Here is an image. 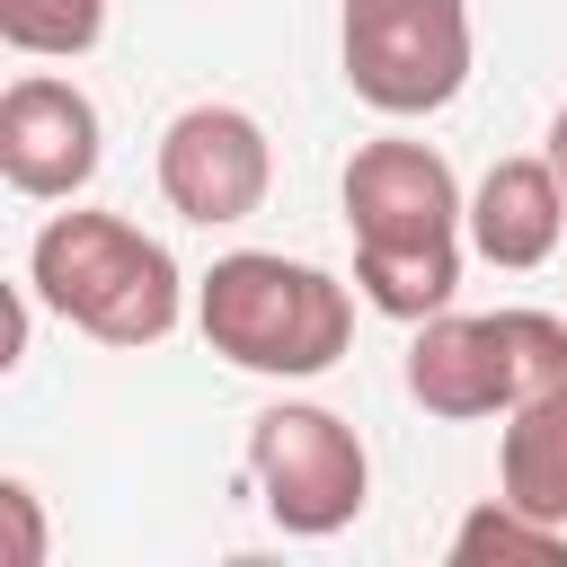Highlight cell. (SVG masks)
<instances>
[{
	"label": "cell",
	"instance_id": "cell-11",
	"mask_svg": "<svg viewBox=\"0 0 567 567\" xmlns=\"http://www.w3.org/2000/svg\"><path fill=\"white\" fill-rule=\"evenodd\" d=\"M558 558H567V523H549L514 496L470 505L452 532V567H558Z\"/></svg>",
	"mask_w": 567,
	"mask_h": 567
},
{
	"label": "cell",
	"instance_id": "cell-12",
	"mask_svg": "<svg viewBox=\"0 0 567 567\" xmlns=\"http://www.w3.org/2000/svg\"><path fill=\"white\" fill-rule=\"evenodd\" d=\"M106 35V0H0V44L35 62H71Z\"/></svg>",
	"mask_w": 567,
	"mask_h": 567
},
{
	"label": "cell",
	"instance_id": "cell-1",
	"mask_svg": "<svg viewBox=\"0 0 567 567\" xmlns=\"http://www.w3.org/2000/svg\"><path fill=\"white\" fill-rule=\"evenodd\" d=\"M346 230H354V292L381 319H434L461 292V177L425 142H363L346 159Z\"/></svg>",
	"mask_w": 567,
	"mask_h": 567
},
{
	"label": "cell",
	"instance_id": "cell-6",
	"mask_svg": "<svg viewBox=\"0 0 567 567\" xmlns=\"http://www.w3.org/2000/svg\"><path fill=\"white\" fill-rule=\"evenodd\" d=\"M248 478L275 514V532L292 540H328L363 514L372 496V452L363 434L337 416V408H310V399H275L257 425H248Z\"/></svg>",
	"mask_w": 567,
	"mask_h": 567
},
{
	"label": "cell",
	"instance_id": "cell-5",
	"mask_svg": "<svg viewBox=\"0 0 567 567\" xmlns=\"http://www.w3.org/2000/svg\"><path fill=\"white\" fill-rule=\"evenodd\" d=\"M337 62L372 115H443L470 89V0H346Z\"/></svg>",
	"mask_w": 567,
	"mask_h": 567
},
{
	"label": "cell",
	"instance_id": "cell-9",
	"mask_svg": "<svg viewBox=\"0 0 567 567\" xmlns=\"http://www.w3.org/2000/svg\"><path fill=\"white\" fill-rule=\"evenodd\" d=\"M567 239V186L549 168V151H523V159H496L470 195V248L505 275L523 266H549Z\"/></svg>",
	"mask_w": 567,
	"mask_h": 567
},
{
	"label": "cell",
	"instance_id": "cell-10",
	"mask_svg": "<svg viewBox=\"0 0 567 567\" xmlns=\"http://www.w3.org/2000/svg\"><path fill=\"white\" fill-rule=\"evenodd\" d=\"M496 496L567 523V381L523 399L505 416V443H496Z\"/></svg>",
	"mask_w": 567,
	"mask_h": 567
},
{
	"label": "cell",
	"instance_id": "cell-2",
	"mask_svg": "<svg viewBox=\"0 0 567 567\" xmlns=\"http://www.w3.org/2000/svg\"><path fill=\"white\" fill-rule=\"evenodd\" d=\"M195 328L221 363L266 372V381H310L354 346V292L328 266L275 257V248H230L195 284Z\"/></svg>",
	"mask_w": 567,
	"mask_h": 567
},
{
	"label": "cell",
	"instance_id": "cell-14",
	"mask_svg": "<svg viewBox=\"0 0 567 567\" xmlns=\"http://www.w3.org/2000/svg\"><path fill=\"white\" fill-rule=\"evenodd\" d=\"M549 168H558V186H567V106L549 115Z\"/></svg>",
	"mask_w": 567,
	"mask_h": 567
},
{
	"label": "cell",
	"instance_id": "cell-3",
	"mask_svg": "<svg viewBox=\"0 0 567 567\" xmlns=\"http://www.w3.org/2000/svg\"><path fill=\"white\" fill-rule=\"evenodd\" d=\"M27 284L53 319H71L97 346H159L186 310L177 257L124 213H53L27 248Z\"/></svg>",
	"mask_w": 567,
	"mask_h": 567
},
{
	"label": "cell",
	"instance_id": "cell-4",
	"mask_svg": "<svg viewBox=\"0 0 567 567\" xmlns=\"http://www.w3.org/2000/svg\"><path fill=\"white\" fill-rule=\"evenodd\" d=\"M567 381V319L558 310H434L408 346V399L425 416H514L523 399Z\"/></svg>",
	"mask_w": 567,
	"mask_h": 567
},
{
	"label": "cell",
	"instance_id": "cell-7",
	"mask_svg": "<svg viewBox=\"0 0 567 567\" xmlns=\"http://www.w3.org/2000/svg\"><path fill=\"white\" fill-rule=\"evenodd\" d=\"M275 186V142L248 106H186L159 133V195L195 230H230L266 204Z\"/></svg>",
	"mask_w": 567,
	"mask_h": 567
},
{
	"label": "cell",
	"instance_id": "cell-8",
	"mask_svg": "<svg viewBox=\"0 0 567 567\" xmlns=\"http://www.w3.org/2000/svg\"><path fill=\"white\" fill-rule=\"evenodd\" d=\"M106 159V124H97V97L80 80H53V71H18L0 89V177L35 204H71Z\"/></svg>",
	"mask_w": 567,
	"mask_h": 567
},
{
	"label": "cell",
	"instance_id": "cell-13",
	"mask_svg": "<svg viewBox=\"0 0 567 567\" xmlns=\"http://www.w3.org/2000/svg\"><path fill=\"white\" fill-rule=\"evenodd\" d=\"M0 514L18 532V567H44V514H35V487L27 478H0Z\"/></svg>",
	"mask_w": 567,
	"mask_h": 567
}]
</instances>
